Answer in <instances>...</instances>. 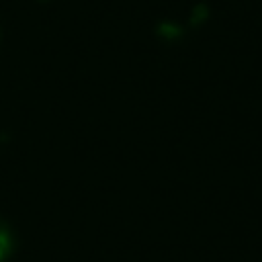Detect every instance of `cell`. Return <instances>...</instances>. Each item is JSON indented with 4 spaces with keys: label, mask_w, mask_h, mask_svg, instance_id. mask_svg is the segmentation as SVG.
<instances>
[{
    "label": "cell",
    "mask_w": 262,
    "mask_h": 262,
    "mask_svg": "<svg viewBox=\"0 0 262 262\" xmlns=\"http://www.w3.org/2000/svg\"><path fill=\"white\" fill-rule=\"evenodd\" d=\"M14 248H16V237L12 227L4 219H0V262H8L14 254Z\"/></svg>",
    "instance_id": "1"
},
{
    "label": "cell",
    "mask_w": 262,
    "mask_h": 262,
    "mask_svg": "<svg viewBox=\"0 0 262 262\" xmlns=\"http://www.w3.org/2000/svg\"><path fill=\"white\" fill-rule=\"evenodd\" d=\"M156 33H158L160 37L168 39V41H176V39H180V37H182V29H180L176 23H170V20L160 23V25L156 27Z\"/></svg>",
    "instance_id": "2"
},
{
    "label": "cell",
    "mask_w": 262,
    "mask_h": 262,
    "mask_svg": "<svg viewBox=\"0 0 262 262\" xmlns=\"http://www.w3.org/2000/svg\"><path fill=\"white\" fill-rule=\"evenodd\" d=\"M209 18V6L205 4V2H199L194 8H192V12H190V23H192V27H199L201 23H205Z\"/></svg>",
    "instance_id": "3"
},
{
    "label": "cell",
    "mask_w": 262,
    "mask_h": 262,
    "mask_svg": "<svg viewBox=\"0 0 262 262\" xmlns=\"http://www.w3.org/2000/svg\"><path fill=\"white\" fill-rule=\"evenodd\" d=\"M37 2H49V0H37Z\"/></svg>",
    "instance_id": "4"
}]
</instances>
